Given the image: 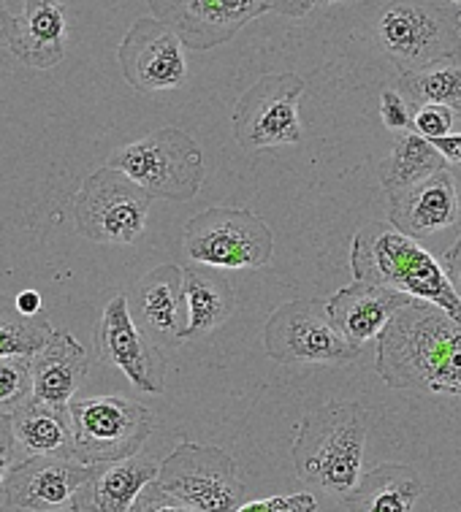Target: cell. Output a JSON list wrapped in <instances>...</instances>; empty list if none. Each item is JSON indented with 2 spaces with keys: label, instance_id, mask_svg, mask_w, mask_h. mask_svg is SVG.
Wrapping results in <instances>:
<instances>
[{
  "label": "cell",
  "instance_id": "cell-1",
  "mask_svg": "<svg viewBox=\"0 0 461 512\" xmlns=\"http://www.w3.org/2000/svg\"><path fill=\"white\" fill-rule=\"evenodd\" d=\"M375 369L394 391L461 396V323L429 301H407L377 336Z\"/></svg>",
  "mask_w": 461,
  "mask_h": 512
},
{
  "label": "cell",
  "instance_id": "cell-2",
  "mask_svg": "<svg viewBox=\"0 0 461 512\" xmlns=\"http://www.w3.org/2000/svg\"><path fill=\"white\" fill-rule=\"evenodd\" d=\"M367 431L369 415L356 401H331L307 412L291 447L296 477L345 502L364 475Z\"/></svg>",
  "mask_w": 461,
  "mask_h": 512
},
{
  "label": "cell",
  "instance_id": "cell-3",
  "mask_svg": "<svg viewBox=\"0 0 461 512\" xmlns=\"http://www.w3.org/2000/svg\"><path fill=\"white\" fill-rule=\"evenodd\" d=\"M350 271L353 280L383 285L418 301H429L461 323V298L453 290L443 263L424 244L396 231L394 225L369 223L353 236Z\"/></svg>",
  "mask_w": 461,
  "mask_h": 512
},
{
  "label": "cell",
  "instance_id": "cell-4",
  "mask_svg": "<svg viewBox=\"0 0 461 512\" xmlns=\"http://www.w3.org/2000/svg\"><path fill=\"white\" fill-rule=\"evenodd\" d=\"M399 74L461 52V6L448 0H388L372 22Z\"/></svg>",
  "mask_w": 461,
  "mask_h": 512
},
{
  "label": "cell",
  "instance_id": "cell-5",
  "mask_svg": "<svg viewBox=\"0 0 461 512\" xmlns=\"http://www.w3.org/2000/svg\"><path fill=\"white\" fill-rule=\"evenodd\" d=\"M106 166L123 171L152 198L166 201H190L204 185V152L193 136L179 128H160L125 144Z\"/></svg>",
  "mask_w": 461,
  "mask_h": 512
},
{
  "label": "cell",
  "instance_id": "cell-6",
  "mask_svg": "<svg viewBox=\"0 0 461 512\" xmlns=\"http://www.w3.org/2000/svg\"><path fill=\"white\" fill-rule=\"evenodd\" d=\"M182 250L190 261L209 269H261L272 261L274 233L250 209L212 206L185 225Z\"/></svg>",
  "mask_w": 461,
  "mask_h": 512
},
{
  "label": "cell",
  "instance_id": "cell-7",
  "mask_svg": "<svg viewBox=\"0 0 461 512\" xmlns=\"http://www.w3.org/2000/svg\"><path fill=\"white\" fill-rule=\"evenodd\" d=\"M74 456L82 464H106L136 456L152 434L155 418L139 401L123 396H87L68 407Z\"/></svg>",
  "mask_w": 461,
  "mask_h": 512
},
{
  "label": "cell",
  "instance_id": "cell-8",
  "mask_svg": "<svg viewBox=\"0 0 461 512\" xmlns=\"http://www.w3.org/2000/svg\"><path fill=\"white\" fill-rule=\"evenodd\" d=\"M152 196L123 171L104 166L82 182L74 198L76 231L98 244H133L147 231Z\"/></svg>",
  "mask_w": 461,
  "mask_h": 512
},
{
  "label": "cell",
  "instance_id": "cell-9",
  "mask_svg": "<svg viewBox=\"0 0 461 512\" xmlns=\"http://www.w3.org/2000/svg\"><path fill=\"white\" fill-rule=\"evenodd\" d=\"M264 347L274 364L345 366L361 355V347L334 328L323 298H299L274 309L264 326Z\"/></svg>",
  "mask_w": 461,
  "mask_h": 512
},
{
  "label": "cell",
  "instance_id": "cell-10",
  "mask_svg": "<svg viewBox=\"0 0 461 512\" xmlns=\"http://www.w3.org/2000/svg\"><path fill=\"white\" fill-rule=\"evenodd\" d=\"M155 483L198 512H236L245 496L234 458L220 447L196 442L177 445L160 464Z\"/></svg>",
  "mask_w": 461,
  "mask_h": 512
},
{
  "label": "cell",
  "instance_id": "cell-11",
  "mask_svg": "<svg viewBox=\"0 0 461 512\" xmlns=\"http://www.w3.org/2000/svg\"><path fill=\"white\" fill-rule=\"evenodd\" d=\"M307 90L302 76L266 74L234 106V136L247 152L302 141L299 98Z\"/></svg>",
  "mask_w": 461,
  "mask_h": 512
},
{
  "label": "cell",
  "instance_id": "cell-12",
  "mask_svg": "<svg viewBox=\"0 0 461 512\" xmlns=\"http://www.w3.org/2000/svg\"><path fill=\"white\" fill-rule=\"evenodd\" d=\"M95 358L112 364L144 393H163L166 358L147 331L139 328L128 296H114L95 326Z\"/></svg>",
  "mask_w": 461,
  "mask_h": 512
},
{
  "label": "cell",
  "instance_id": "cell-13",
  "mask_svg": "<svg viewBox=\"0 0 461 512\" xmlns=\"http://www.w3.org/2000/svg\"><path fill=\"white\" fill-rule=\"evenodd\" d=\"M125 82L139 93L177 90L188 82V57L182 38L155 17L136 19L117 49Z\"/></svg>",
  "mask_w": 461,
  "mask_h": 512
},
{
  "label": "cell",
  "instance_id": "cell-14",
  "mask_svg": "<svg viewBox=\"0 0 461 512\" xmlns=\"http://www.w3.org/2000/svg\"><path fill=\"white\" fill-rule=\"evenodd\" d=\"M152 17L169 25L185 49L209 52L228 44L247 22L269 11L266 0H150Z\"/></svg>",
  "mask_w": 461,
  "mask_h": 512
},
{
  "label": "cell",
  "instance_id": "cell-15",
  "mask_svg": "<svg viewBox=\"0 0 461 512\" xmlns=\"http://www.w3.org/2000/svg\"><path fill=\"white\" fill-rule=\"evenodd\" d=\"M90 477V464L79 458L30 456L14 466L0 502L14 510L60 512L74 507L76 491Z\"/></svg>",
  "mask_w": 461,
  "mask_h": 512
},
{
  "label": "cell",
  "instance_id": "cell-16",
  "mask_svg": "<svg viewBox=\"0 0 461 512\" xmlns=\"http://www.w3.org/2000/svg\"><path fill=\"white\" fill-rule=\"evenodd\" d=\"M388 220L396 231H402L415 242H429L434 236L461 225V206L451 171L445 168L415 187L391 193Z\"/></svg>",
  "mask_w": 461,
  "mask_h": 512
},
{
  "label": "cell",
  "instance_id": "cell-17",
  "mask_svg": "<svg viewBox=\"0 0 461 512\" xmlns=\"http://www.w3.org/2000/svg\"><path fill=\"white\" fill-rule=\"evenodd\" d=\"M407 301H413L399 290L372 285V282H350L348 288H339L326 301L329 317L339 334L348 339L350 345L364 347L386 331L399 309Z\"/></svg>",
  "mask_w": 461,
  "mask_h": 512
},
{
  "label": "cell",
  "instance_id": "cell-18",
  "mask_svg": "<svg viewBox=\"0 0 461 512\" xmlns=\"http://www.w3.org/2000/svg\"><path fill=\"white\" fill-rule=\"evenodd\" d=\"M160 466L152 458L131 456L123 461L90 464V477L76 491L74 512H131L139 494L158 480Z\"/></svg>",
  "mask_w": 461,
  "mask_h": 512
},
{
  "label": "cell",
  "instance_id": "cell-19",
  "mask_svg": "<svg viewBox=\"0 0 461 512\" xmlns=\"http://www.w3.org/2000/svg\"><path fill=\"white\" fill-rule=\"evenodd\" d=\"M68 44V11L60 0H25L22 14L14 19L9 52L38 71L63 63Z\"/></svg>",
  "mask_w": 461,
  "mask_h": 512
},
{
  "label": "cell",
  "instance_id": "cell-20",
  "mask_svg": "<svg viewBox=\"0 0 461 512\" xmlns=\"http://www.w3.org/2000/svg\"><path fill=\"white\" fill-rule=\"evenodd\" d=\"M133 317L155 342H182L185 271L174 263L147 271L133 290Z\"/></svg>",
  "mask_w": 461,
  "mask_h": 512
},
{
  "label": "cell",
  "instance_id": "cell-21",
  "mask_svg": "<svg viewBox=\"0 0 461 512\" xmlns=\"http://www.w3.org/2000/svg\"><path fill=\"white\" fill-rule=\"evenodd\" d=\"M30 366H33V399L68 412L79 385L85 382L90 358L74 336L63 328H55L52 339L30 358Z\"/></svg>",
  "mask_w": 461,
  "mask_h": 512
},
{
  "label": "cell",
  "instance_id": "cell-22",
  "mask_svg": "<svg viewBox=\"0 0 461 512\" xmlns=\"http://www.w3.org/2000/svg\"><path fill=\"white\" fill-rule=\"evenodd\" d=\"M185 271V339H204L234 315V288L220 274L201 263L182 266Z\"/></svg>",
  "mask_w": 461,
  "mask_h": 512
},
{
  "label": "cell",
  "instance_id": "cell-23",
  "mask_svg": "<svg viewBox=\"0 0 461 512\" xmlns=\"http://www.w3.org/2000/svg\"><path fill=\"white\" fill-rule=\"evenodd\" d=\"M421 491L424 483L413 466L380 464L361 475L342 504L350 512H410Z\"/></svg>",
  "mask_w": 461,
  "mask_h": 512
},
{
  "label": "cell",
  "instance_id": "cell-24",
  "mask_svg": "<svg viewBox=\"0 0 461 512\" xmlns=\"http://www.w3.org/2000/svg\"><path fill=\"white\" fill-rule=\"evenodd\" d=\"M11 426L19 450L25 456H74V431L66 410L49 407L44 401L30 399L11 412Z\"/></svg>",
  "mask_w": 461,
  "mask_h": 512
},
{
  "label": "cell",
  "instance_id": "cell-25",
  "mask_svg": "<svg viewBox=\"0 0 461 512\" xmlns=\"http://www.w3.org/2000/svg\"><path fill=\"white\" fill-rule=\"evenodd\" d=\"M445 158L434 141L418 136L415 131L399 133L388 158L380 163V185L391 193H402L407 187H415L437 171H445Z\"/></svg>",
  "mask_w": 461,
  "mask_h": 512
},
{
  "label": "cell",
  "instance_id": "cell-26",
  "mask_svg": "<svg viewBox=\"0 0 461 512\" xmlns=\"http://www.w3.org/2000/svg\"><path fill=\"white\" fill-rule=\"evenodd\" d=\"M399 93L415 109L424 103H443L451 106L456 117H461V52L440 57L418 71L399 74Z\"/></svg>",
  "mask_w": 461,
  "mask_h": 512
},
{
  "label": "cell",
  "instance_id": "cell-27",
  "mask_svg": "<svg viewBox=\"0 0 461 512\" xmlns=\"http://www.w3.org/2000/svg\"><path fill=\"white\" fill-rule=\"evenodd\" d=\"M55 334V326L47 317H28L17 309V301L9 296H0V358L9 355H33L47 345Z\"/></svg>",
  "mask_w": 461,
  "mask_h": 512
},
{
  "label": "cell",
  "instance_id": "cell-28",
  "mask_svg": "<svg viewBox=\"0 0 461 512\" xmlns=\"http://www.w3.org/2000/svg\"><path fill=\"white\" fill-rule=\"evenodd\" d=\"M30 399H33V366H30V358H22V355L0 358V412L11 415Z\"/></svg>",
  "mask_w": 461,
  "mask_h": 512
},
{
  "label": "cell",
  "instance_id": "cell-29",
  "mask_svg": "<svg viewBox=\"0 0 461 512\" xmlns=\"http://www.w3.org/2000/svg\"><path fill=\"white\" fill-rule=\"evenodd\" d=\"M453 122H456V112L451 106H443V103H424L415 109L413 131L424 139L434 141L443 139L453 131Z\"/></svg>",
  "mask_w": 461,
  "mask_h": 512
},
{
  "label": "cell",
  "instance_id": "cell-30",
  "mask_svg": "<svg viewBox=\"0 0 461 512\" xmlns=\"http://www.w3.org/2000/svg\"><path fill=\"white\" fill-rule=\"evenodd\" d=\"M380 117L388 131L394 133H410L413 131V103L407 101L399 90H383L380 93Z\"/></svg>",
  "mask_w": 461,
  "mask_h": 512
},
{
  "label": "cell",
  "instance_id": "cell-31",
  "mask_svg": "<svg viewBox=\"0 0 461 512\" xmlns=\"http://www.w3.org/2000/svg\"><path fill=\"white\" fill-rule=\"evenodd\" d=\"M236 512H318V502L312 494L269 496L261 502L242 504Z\"/></svg>",
  "mask_w": 461,
  "mask_h": 512
},
{
  "label": "cell",
  "instance_id": "cell-32",
  "mask_svg": "<svg viewBox=\"0 0 461 512\" xmlns=\"http://www.w3.org/2000/svg\"><path fill=\"white\" fill-rule=\"evenodd\" d=\"M131 512H198L188 507L185 502H179L177 496L166 494L158 483H150L144 488Z\"/></svg>",
  "mask_w": 461,
  "mask_h": 512
},
{
  "label": "cell",
  "instance_id": "cell-33",
  "mask_svg": "<svg viewBox=\"0 0 461 512\" xmlns=\"http://www.w3.org/2000/svg\"><path fill=\"white\" fill-rule=\"evenodd\" d=\"M17 453H22L17 445V437H14V426H11L9 412H0V491L9 480V475L14 472V466L19 464Z\"/></svg>",
  "mask_w": 461,
  "mask_h": 512
},
{
  "label": "cell",
  "instance_id": "cell-34",
  "mask_svg": "<svg viewBox=\"0 0 461 512\" xmlns=\"http://www.w3.org/2000/svg\"><path fill=\"white\" fill-rule=\"evenodd\" d=\"M434 147L440 149L445 158V166L453 174V179L461 182V133H448L443 139H434Z\"/></svg>",
  "mask_w": 461,
  "mask_h": 512
},
{
  "label": "cell",
  "instance_id": "cell-35",
  "mask_svg": "<svg viewBox=\"0 0 461 512\" xmlns=\"http://www.w3.org/2000/svg\"><path fill=\"white\" fill-rule=\"evenodd\" d=\"M269 3V11H277L283 17H307L315 6V0H266Z\"/></svg>",
  "mask_w": 461,
  "mask_h": 512
},
{
  "label": "cell",
  "instance_id": "cell-36",
  "mask_svg": "<svg viewBox=\"0 0 461 512\" xmlns=\"http://www.w3.org/2000/svg\"><path fill=\"white\" fill-rule=\"evenodd\" d=\"M443 269L445 274H448V280H451L453 290H456L461 298V239L443 255Z\"/></svg>",
  "mask_w": 461,
  "mask_h": 512
},
{
  "label": "cell",
  "instance_id": "cell-37",
  "mask_svg": "<svg viewBox=\"0 0 461 512\" xmlns=\"http://www.w3.org/2000/svg\"><path fill=\"white\" fill-rule=\"evenodd\" d=\"M14 301H17V309L22 312V315H28V317L41 315V293H38V290L33 288L19 290L17 296H14Z\"/></svg>",
  "mask_w": 461,
  "mask_h": 512
},
{
  "label": "cell",
  "instance_id": "cell-38",
  "mask_svg": "<svg viewBox=\"0 0 461 512\" xmlns=\"http://www.w3.org/2000/svg\"><path fill=\"white\" fill-rule=\"evenodd\" d=\"M11 33H14V17H11L6 0H0V47H9Z\"/></svg>",
  "mask_w": 461,
  "mask_h": 512
},
{
  "label": "cell",
  "instance_id": "cell-39",
  "mask_svg": "<svg viewBox=\"0 0 461 512\" xmlns=\"http://www.w3.org/2000/svg\"><path fill=\"white\" fill-rule=\"evenodd\" d=\"M3 512H28V510H14V507H6V504H3ZM60 512H74V510H60Z\"/></svg>",
  "mask_w": 461,
  "mask_h": 512
},
{
  "label": "cell",
  "instance_id": "cell-40",
  "mask_svg": "<svg viewBox=\"0 0 461 512\" xmlns=\"http://www.w3.org/2000/svg\"><path fill=\"white\" fill-rule=\"evenodd\" d=\"M315 3H339V0H315Z\"/></svg>",
  "mask_w": 461,
  "mask_h": 512
},
{
  "label": "cell",
  "instance_id": "cell-41",
  "mask_svg": "<svg viewBox=\"0 0 461 512\" xmlns=\"http://www.w3.org/2000/svg\"><path fill=\"white\" fill-rule=\"evenodd\" d=\"M448 3H456V6H461V0H448Z\"/></svg>",
  "mask_w": 461,
  "mask_h": 512
},
{
  "label": "cell",
  "instance_id": "cell-42",
  "mask_svg": "<svg viewBox=\"0 0 461 512\" xmlns=\"http://www.w3.org/2000/svg\"><path fill=\"white\" fill-rule=\"evenodd\" d=\"M0 512H3V502H0Z\"/></svg>",
  "mask_w": 461,
  "mask_h": 512
}]
</instances>
